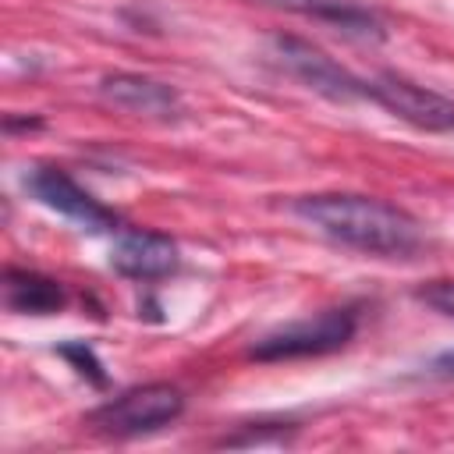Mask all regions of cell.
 <instances>
[{"label": "cell", "mask_w": 454, "mask_h": 454, "mask_svg": "<svg viewBox=\"0 0 454 454\" xmlns=\"http://www.w3.org/2000/svg\"><path fill=\"white\" fill-rule=\"evenodd\" d=\"M184 411V394L170 383L131 387L89 411V426L106 436H138L170 426Z\"/></svg>", "instance_id": "3957f363"}, {"label": "cell", "mask_w": 454, "mask_h": 454, "mask_svg": "<svg viewBox=\"0 0 454 454\" xmlns=\"http://www.w3.org/2000/svg\"><path fill=\"white\" fill-rule=\"evenodd\" d=\"M4 301L11 312H21V316H50L67 305V291L60 280L46 273L11 266L4 273Z\"/></svg>", "instance_id": "9c48e42d"}, {"label": "cell", "mask_w": 454, "mask_h": 454, "mask_svg": "<svg viewBox=\"0 0 454 454\" xmlns=\"http://www.w3.org/2000/svg\"><path fill=\"white\" fill-rule=\"evenodd\" d=\"M273 46H277L280 64H284L298 82H305L309 89H316L319 96L337 99V103H351V99L369 96V89H365L362 78H355L348 67H340L333 57H326V53L316 50L312 43L294 39V35H277Z\"/></svg>", "instance_id": "8992f818"}, {"label": "cell", "mask_w": 454, "mask_h": 454, "mask_svg": "<svg viewBox=\"0 0 454 454\" xmlns=\"http://www.w3.org/2000/svg\"><path fill=\"white\" fill-rule=\"evenodd\" d=\"M369 89V99H376L383 110H390L394 117L408 121L411 128L419 131H454V99L426 89V85H415L401 74H376L372 82H365Z\"/></svg>", "instance_id": "5b68a950"}, {"label": "cell", "mask_w": 454, "mask_h": 454, "mask_svg": "<svg viewBox=\"0 0 454 454\" xmlns=\"http://www.w3.org/2000/svg\"><path fill=\"white\" fill-rule=\"evenodd\" d=\"M419 301L433 305L443 316H454V280H429L426 287H419Z\"/></svg>", "instance_id": "7c38bea8"}, {"label": "cell", "mask_w": 454, "mask_h": 454, "mask_svg": "<svg viewBox=\"0 0 454 454\" xmlns=\"http://www.w3.org/2000/svg\"><path fill=\"white\" fill-rule=\"evenodd\" d=\"M177 245L160 231H124L110 248V266L131 280H160L177 270Z\"/></svg>", "instance_id": "52a82bcc"}, {"label": "cell", "mask_w": 454, "mask_h": 454, "mask_svg": "<svg viewBox=\"0 0 454 454\" xmlns=\"http://www.w3.org/2000/svg\"><path fill=\"white\" fill-rule=\"evenodd\" d=\"M25 188H28V195L39 199L46 209H53V213L74 220L78 227H85V231H92V234L114 231V227L121 223V216H117L110 206H103L92 192H85V188H82L67 170H60V167H32V170L25 174Z\"/></svg>", "instance_id": "277c9868"}, {"label": "cell", "mask_w": 454, "mask_h": 454, "mask_svg": "<svg viewBox=\"0 0 454 454\" xmlns=\"http://www.w3.org/2000/svg\"><path fill=\"white\" fill-rule=\"evenodd\" d=\"M4 128H7V131H14V128H18V121H4ZM21 128H43V121H39V117H28V121H21Z\"/></svg>", "instance_id": "5bb4252c"}, {"label": "cell", "mask_w": 454, "mask_h": 454, "mask_svg": "<svg viewBox=\"0 0 454 454\" xmlns=\"http://www.w3.org/2000/svg\"><path fill=\"white\" fill-rule=\"evenodd\" d=\"M57 355H60L64 362H71V369H74L78 376H85L92 387H106V369H103L99 355H96L85 340H67V344L57 348Z\"/></svg>", "instance_id": "8fae6325"}, {"label": "cell", "mask_w": 454, "mask_h": 454, "mask_svg": "<svg viewBox=\"0 0 454 454\" xmlns=\"http://www.w3.org/2000/svg\"><path fill=\"white\" fill-rule=\"evenodd\" d=\"M443 376H454V348L450 351H443V355H436V362H433Z\"/></svg>", "instance_id": "4fadbf2b"}, {"label": "cell", "mask_w": 454, "mask_h": 454, "mask_svg": "<svg viewBox=\"0 0 454 454\" xmlns=\"http://www.w3.org/2000/svg\"><path fill=\"white\" fill-rule=\"evenodd\" d=\"M99 92L103 99H110L114 106L121 110H131L138 117H177L181 114V92L160 78H149V74H131V71H117V74H106L99 82Z\"/></svg>", "instance_id": "ba28073f"}, {"label": "cell", "mask_w": 454, "mask_h": 454, "mask_svg": "<svg viewBox=\"0 0 454 454\" xmlns=\"http://www.w3.org/2000/svg\"><path fill=\"white\" fill-rule=\"evenodd\" d=\"M277 7H287L294 14H305V18H316V21H330V25H340L348 32H362V35H380V21L372 11H365L358 0H270Z\"/></svg>", "instance_id": "30bf717a"}, {"label": "cell", "mask_w": 454, "mask_h": 454, "mask_svg": "<svg viewBox=\"0 0 454 454\" xmlns=\"http://www.w3.org/2000/svg\"><path fill=\"white\" fill-rule=\"evenodd\" d=\"M294 216L319 234L387 259H404L422 248V223L394 202L358 192H319L291 202Z\"/></svg>", "instance_id": "6da1fadb"}, {"label": "cell", "mask_w": 454, "mask_h": 454, "mask_svg": "<svg viewBox=\"0 0 454 454\" xmlns=\"http://www.w3.org/2000/svg\"><path fill=\"white\" fill-rule=\"evenodd\" d=\"M358 330V312L340 305V309H323L316 316L284 323L270 333H262L252 348L248 358L255 362H291V358H319L337 348H344Z\"/></svg>", "instance_id": "7a4b0ae2"}]
</instances>
